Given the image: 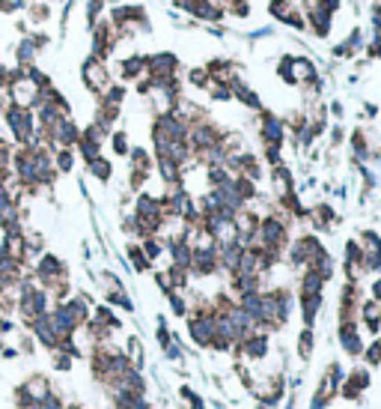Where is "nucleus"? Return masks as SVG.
<instances>
[{
  "mask_svg": "<svg viewBox=\"0 0 381 409\" xmlns=\"http://www.w3.org/2000/svg\"><path fill=\"white\" fill-rule=\"evenodd\" d=\"M143 69H147V57H128V60H122V78H126V81L140 78Z\"/></svg>",
  "mask_w": 381,
  "mask_h": 409,
  "instance_id": "10",
  "label": "nucleus"
},
{
  "mask_svg": "<svg viewBox=\"0 0 381 409\" xmlns=\"http://www.w3.org/2000/svg\"><path fill=\"white\" fill-rule=\"evenodd\" d=\"M114 152H117V156H126V152H128V138H126V131H117V135H114Z\"/></svg>",
  "mask_w": 381,
  "mask_h": 409,
  "instance_id": "18",
  "label": "nucleus"
},
{
  "mask_svg": "<svg viewBox=\"0 0 381 409\" xmlns=\"http://www.w3.org/2000/svg\"><path fill=\"white\" fill-rule=\"evenodd\" d=\"M298 356L304 361L313 356V331L310 329H304V331H301V338H298Z\"/></svg>",
  "mask_w": 381,
  "mask_h": 409,
  "instance_id": "13",
  "label": "nucleus"
},
{
  "mask_svg": "<svg viewBox=\"0 0 381 409\" xmlns=\"http://www.w3.org/2000/svg\"><path fill=\"white\" fill-rule=\"evenodd\" d=\"M72 164H75L72 150H60V152H57V168H60L63 173H69V171H72Z\"/></svg>",
  "mask_w": 381,
  "mask_h": 409,
  "instance_id": "17",
  "label": "nucleus"
},
{
  "mask_svg": "<svg viewBox=\"0 0 381 409\" xmlns=\"http://www.w3.org/2000/svg\"><path fill=\"white\" fill-rule=\"evenodd\" d=\"M319 305H322V293H316V296L301 293V311H304V323H307V329L313 326V320H316Z\"/></svg>",
  "mask_w": 381,
  "mask_h": 409,
  "instance_id": "9",
  "label": "nucleus"
},
{
  "mask_svg": "<svg viewBox=\"0 0 381 409\" xmlns=\"http://www.w3.org/2000/svg\"><path fill=\"white\" fill-rule=\"evenodd\" d=\"M188 81L194 84V87H209V72H206V66H203V69H190V72H188Z\"/></svg>",
  "mask_w": 381,
  "mask_h": 409,
  "instance_id": "16",
  "label": "nucleus"
},
{
  "mask_svg": "<svg viewBox=\"0 0 381 409\" xmlns=\"http://www.w3.org/2000/svg\"><path fill=\"white\" fill-rule=\"evenodd\" d=\"M366 382H369V373H366V371H352V373H349V382L343 385V397L354 401V397L366 389Z\"/></svg>",
  "mask_w": 381,
  "mask_h": 409,
  "instance_id": "8",
  "label": "nucleus"
},
{
  "mask_svg": "<svg viewBox=\"0 0 381 409\" xmlns=\"http://www.w3.org/2000/svg\"><path fill=\"white\" fill-rule=\"evenodd\" d=\"M280 78L286 84H310L316 81V69H313V63L307 57H283L277 66Z\"/></svg>",
  "mask_w": 381,
  "mask_h": 409,
  "instance_id": "3",
  "label": "nucleus"
},
{
  "mask_svg": "<svg viewBox=\"0 0 381 409\" xmlns=\"http://www.w3.org/2000/svg\"><path fill=\"white\" fill-rule=\"evenodd\" d=\"M89 164V173L96 176V180H102V182H107L110 180V173H114V168H110V162L107 159H102V156H96L93 162H87Z\"/></svg>",
  "mask_w": 381,
  "mask_h": 409,
  "instance_id": "12",
  "label": "nucleus"
},
{
  "mask_svg": "<svg viewBox=\"0 0 381 409\" xmlns=\"http://www.w3.org/2000/svg\"><path fill=\"white\" fill-rule=\"evenodd\" d=\"M15 308H18V314L24 317V323H30V320H36L42 314H48V290H42L36 281H21Z\"/></svg>",
  "mask_w": 381,
  "mask_h": 409,
  "instance_id": "1",
  "label": "nucleus"
},
{
  "mask_svg": "<svg viewBox=\"0 0 381 409\" xmlns=\"http://www.w3.org/2000/svg\"><path fill=\"white\" fill-rule=\"evenodd\" d=\"M373 24H375V33L381 36V3L375 6V15H373Z\"/></svg>",
  "mask_w": 381,
  "mask_h": 409,
  "instance_id": "19",
  "label": "nucleus"
},
{
  "mask_svg": "<svg viewBox=\"0 0 381 409\" xmlns=\"http://www.w3.org/2000/svg\"><path fill=\"white\" fill-rule=\"evenodd\" d=\"M54 352V368L57 371H72V356L69 352H63V350H51Z\"/></svg>",
  "mask_w": 381,
  "mask_h": 409,
  "instance_id": "15",
  "label": "nucleus"
},
{
  "mask_svg": "<svg viewBox=\"0 0 381 409\" xmlns=\"http://www.w3.org/2000/svg\"><path fill=\"white\" fill-rule=\"evenodd\" d=\"M340 340H343V350L349 352V356H361V352H364L357 323H340Z\"/></svg>",
  "mask_w": 381,
  "mask_h": 409,
  "instance_id": "7",
  "label": "nucleus"
},
{
  "mask_svg": "<svg viewBox=\"0 0 381 409\" xmlns=\"http://www.w3.org/2000/svg\"><path fill=\"white\" fill-rule=\"evenodd\" d=\"M84 81H87V87L93 93H107V87H110V75H107V66L98 60V57H89L87 63H84Z\"/></svg>",
  "mask_w": 381,
  "mask_h": 409,
  "instance_id": "4",
  "label": "nucleus"
},
{
  "mask_svg": "<svg viewBox=\"0 0 381 409\" xmlns=\"http://www.w3.org/2000/svg\"><path fill=\"white\" fill-rule=\"evenodd\" d=\"M268 13H271L274 18H280V21H286V24H292V27H304V18H301V13L292 6V0H271L268 3Z\"/></svg>",
  "mask_w": 381,
  "mask_h": 409,
  "instance_id": "6",
  "label": "nucleus"
},
{
  "mask_svg": "<svg viewBox=\"0 0 381 409\" xmlns=\"http://www.w3.org/2000/svg\"><path fill=\"white\" fill-rule=\"evenodd\" d=\"M0 350H3V340H0Z\"/></svg>",
  "mask_w": 381,
  "mask_h": 409,
  "instance_id": "20",
  "label": "nucleus"
},
{
  "mask_svg": "<svg viewBox=\"0 0 381 409\" xmlns=\"http://www.w3.org/2000/svg\"><path fill=\"white\" fill-rule=\"evenodd\" d=\"M232 96L239 99V102H244L248 108H260V96H256L248 84H239V81H235V84H232Z\"/></svg>",
  "mask_w": 381,
  "mask_h": 409,
  "instance_id": "11",
  "label": "nucleus"
},
{
  "mask_svg": "<svg viewBox=\"0 0 381 409\" xmlns=\"http://www.w3.org/2000/svg\"><path fill=\"white\" fill-rule=\"evenodd\" d=\"M27 329L33 331V338H36L45 350H60V338H57V331H54L51 317H48V314H42V317H36V320H30Z\"/></svg>",
  "mask_w": 381,
  "mask_h": 409,
  "instance_id": "5",
  "label": "nucleus"
},
{
  "mask_svg": "<svg viewBox=\"0 0 381 409\" xmlns=\"http://www.w3.org/2000/svg\"><path fill=\"white\" fill-rule=\"evenodd\" d=\"M128 257H131V263H134V269H137V272H147L152 266V263L147 260V254L140 251V245H131L128 248Z\"/></svg>",
  "mask_w": 381,
  "mask_h": 409,
  "instance_id": "14",
  "label": "nucleus"
},
{
  "mask_svg": "<svg viewBox=\"0 0 381 409\" xmlns=\"http://www.w3.org/2000/svg\"><path fill=\"white\" fill-rule=\"evenodd\" d=\"M6 123H9V131L18 143L30 147L33 143V129H36V117H33L30 108H18V105H9L6 108Z\"/></svg>",
  "mask_w": 381,
  "mask_h": 409,
  "instance_id": "2",
  "label": "nucleus"
}]
</instances>
